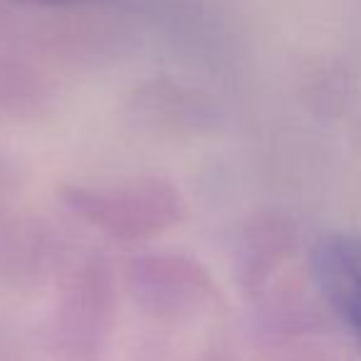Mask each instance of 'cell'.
I'll return each mask as SVG.
<instances>
[{
	"label": "cell",
	"mask_w": 361,
	"mask_h": 361,
	"mask_svg": "<svg viewBox=\"0 0 361 361\" xmlns=\"http://www.w3.org/2000/svg\"><path fill=\"white\" fill-rule=\"evenodd\" d=\"M47 106V90L25 67L0 60V116L25 119Z\"/></svg>",
	"instance_id": "cell-6"
},
{
	"label": "cell",
	"mask_w": 361,
	"mask_h": 361,
	"mask_svg": "<svg viewBox=\"0 0 361 361\" xmlns=\"http://www.w3.org/2000/svg\"><path fill=\"white\" fill-rule=\"evenodd\" d=\"M116 322V280L99 255L65 277L50 319V349L60 361H104Z\"/></svg>",
	"instance_id": "cell-2"
},
{
	"label": "cell",
	"mask_w": 361,
	"mask_h": 361,
	"mask_svg": "<svg viewBox=\"0 0 361 361\" xmlns=\"http://www.w3.org/2000/svg\"><path fill=\"white\" fill-rule=\"evenodd\" d=\"M312 272L331 310L361 344V235L336 233L319 240Z\"/></svg>",
	"instance_id": "cell-4"
},
{
	"label": "cell",
	"mask_w": 361,
	"mask_h": 361,
	"mask_svg": "<svg viewBox=\"0 0 361 361\" xmlns=\"http://www.w3.org/2000/svg\"><path fill=\"white\" fill-rule=\"evenodd\" d=\"M20 191V171L16 161L0 151V206Z\"/></svg>",
	"instance_id": "cell-7"
},
{
	"label": "cell",
	"mask_w": 361,
	"mask_h": 361,
	"mask_svg": "<svg viewBox=\"0 0 361 361\" xmlns=\"http://www.w3.org/2000/svg\"><path fill=\"white\" fill-rule=\"evenodd\" d=\"M124 287L134 307L164 324H188L223 307V292L211 270L180 252L136 255L124 270Z\"/></svg>",
	"instance_id": "cell-3"
},
{
	"label": "cell",
	"mask_w": 361,
	"mask_h": 361,
	"mask_svg": "<svg viewBox=\"0 0 361 361\" xmlns=\"http://www.w3.org/2000/svg\"><path fill=\"white\" fill-rule=\"evenodd\" d=\"M60 201L77 221L116 243H146L176 228L186 203L173 180L161 176L124 183H65Z\"/></svg>",
	"instance_id": "cell-1"
},
{
	"label": "cell",
	"mask_w": 361,
	"mask_h": 361,
	"mask_svg": "<svg viewBox=\"0 0 361 361\" xmlns=\"http://www.w3.org/2000/svg\"><path fill=\"white\" fill-rule=\"evenodd\" d=\"M55 240L45 223L0 211V280L32 282L50 267Z\"/></svg>",
	"instance_id": "cell-5"
}]
</instances>
